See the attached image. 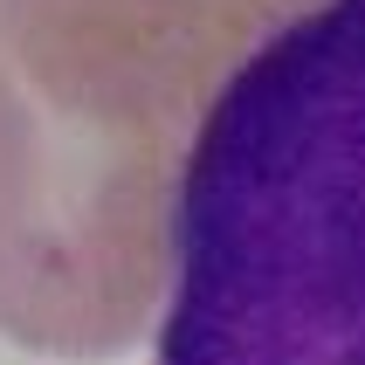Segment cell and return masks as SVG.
<instances>
[{"label": "cell", "mask_w": 365, "mask_h": 365, "mask_svg": "<svg viewBox=\"0 0 365 365\" xmlns=\"http://www.w3.org/2000/svg\"><path fill=\"white\" fill-rule=\"evenodd\" d=\"M159 365H365V0L221 83L173 207Z\"/></svg>", "instance_id": "6da1fadb"}]
</instances>
